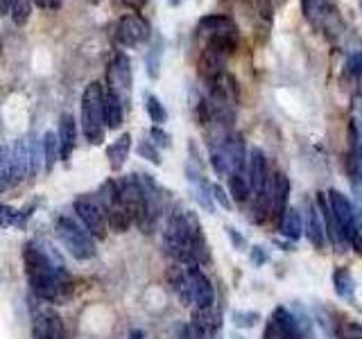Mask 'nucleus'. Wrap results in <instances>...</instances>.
<instances>
[{"label": "nucleus", "instance_id": "49", "mask_svg": "<svg viewBox=\"0 0 362 339\" xmlns=\"http://www.w3.org/2000/svg\"><path fill=\"white\" fill-rule=\"evenodd\" d=\"M360 7H362V0H360Z\"/></svg>", "mask_w": 362, "mask_h": 339}, {"label": "nucleus", "instance_id": "44", "mask_svg": "<svg viewBox=\"0 0 362 339\" xmlns=\"http://www.w3.org/2000/svg\"><path fill=\"white\" fill-rule=\"evenodd\" d=\"M129 339H145V333L141 331V328H134V331L129 333Z\"/></svg>", "mask_w": 362, "mask_h": 339}, {"label": "nucleus", "instance_id": "5", "mask_svg": "<svg viewBox=\"0 0 362 339\" xmlns=\"http://www.w3.org/2000/svg\"><path fill=\"white\" fill-rule=\"evenodd\" d=\"M116 186H118V199L122 203V208L127 210L132 224L143 226L147 220V206H150L143 177H139V174L122 177L120 181H116Z\"/></svg>", "mask_w": 362, "mask_h": 339}, {"label": "nucleus", "instance_id": "29", "mask_svg": "<svg viewBox=\"0 0 362 339\" xmlns=\"http://www.w3.org/2000/svg\"><path fill=\"white\" fill-rule=\"evenodd\" d=\"M145 109H147V116H150V120L156 124V127H161V124L168 120V111L163 107V102L154 93H145Z\"/></svg>", "mask_w": 362, "mask_h": 339}, {"label": "nucleus", "instance_id": "8", "mask_svg": "<svg viewBox=\"0 0 362 339\" xmlns=\"http://www.w3.org/2000/svg\"><path fill=\"white\" fill-rule=\"evenodd\" d=\"M326 197H328V203H331V208H333V215H335V220L339 224V229H342L344 240L351 246L362 233L360 220H358V210H356V206L351 203V199L344 195V192H339L335 188L328 190Z\"/></svg>", "mask_w": 362, "mask_h": 339}, {"label": "nucleus", "instance_id": "22", "mask_svg": "<svg viewBox=\"0 0 362 339\" xmlns=\"http://www.w3.org/2000/svg\"><path fill=\"white\" fill-rule=\"evenodd\" d=\"M129 150H132V133L118 136V138L107 147V158H109V165L113 172H120L122 165L127 163Z\"/></svg>", "mask_w": 362, "mask_h": 339}, {"label": "nucleus", "instance_id": "32", "mask_svg": "<svg viewBox=\"0 0 362 339\" xmlns=\"http://www.w3.org/2000/svg\"><path fill=\"white\" fill-rule=\"evenodd\" d=\"M346 170L351 179H354V184H362V145L360 147H351V154L346 158Z\"/></svg>", "mask_w": 362, "mask_h": 339}, {"label": "nucleus", "instance_id": "46", "mask_svg": "<svg viewBox=\"0 0 362 339\" xmlns=\"http://www.w3.org/2000/svg\"><path fill=\"white\" fill-rule=\"evenodd\" d=\"M181 3H184V0H168V5H170V7H179Z\"/></svg>", "mask_w": 362, "mask_h": 339}, {"label": "nucleus", "instance_id": "37", "mask_svg": "<svg viewBox=\"0 0 362 339\" xmlns=\"http://www.w3.org/2000/svg\"><path fill=\"white\" fill-rule=\"evenodd\" d=\"M150 141H152L156 147H161V150H168V147L173 145V138H170V133L163 131L161 127H156V124L150 129Z\"/></svg>", "mask_w": 362, "mask_h": 339}, {"label": "nucleus", "instance_id": "2", "mask_svg": "<svg viewBox=\"0 0 362 339\" xmlns=\"http://www.w3.org/2000/svg\"><path fill=\"white\" fill-rule=\"evenodd\" d=\"M163 249L175 263L186 267H202L211 260L202 224L192 210L170 215L163 229Z\"/></svg>", "mask_w": 362, "mask_h": 339}, {"label": "nucleus", "instance_id": "27", "mask_svg": "<svg viewBox=\"0 0 362 339\" xmlns=\"http://www.w3.org/2000/svg\"><path fill=\"white\" fill-rule=\"evenodd\" d=\"M41 154H43V170L54 167V163L59 161V141H57V133L45 131L43 133V143H41Z\"/></svg>", "mask_w": 362, "mask_h": 339}, {"label": "nucleus", "instance_id": "28", "mask_svg": "<svg viewBox=\"0 0 362 339\" xmlns=\"http://www.w3.org/2000/svg\"><path fill=\"white\" fill-rule=\"evenodd\" d=\"M170 282H173V292L177 294V299L184 305H192V297H190V287H188V278H186V269L181 271L179 267L170 269Z\"/></svg>", "mask_w": 362, "mask_h": 339}, {"label": "nucleus", "instance_id": "48", "mask_svg": "<svg viewBox=\"0 0 362 339\" xmlns=\"http://www.w3.org/2000/svg\"><path fill=\"white\" fill-rule=\"evenodd\" d=\"M0 154H3V147H0Z\"/></svg>", "mask_w": 362, "mask_h": 339}, {"label": "nucleus", "instance_id": "39", "mask_svg": "<svg viewBox=\"0 0 362 339\" xmlns=\"http://www.w3.org/2000/svg\"><path fill=\"white\" fill-rule=\"evenodd\" d=\"M249 258H252L254 267H263L267 260H269V256H267V251H265L263 246H252V251H249Z\"/></svg>", "mask_w": 362, "mask_h": 339}, {"label": "nucleus", "instance_id": "38", "mask_svg": "<svg viewBox=\"0 0 362 339\" xmlns=\"http://www.w3.org/2000/svg\"><path fill=\"white\" fill-rule=\"evenodd\" d=\"M346 71H349V75H354L356 79H362V52H356V54L349 56Z\"/></svg>", "mask_w": 362, "mask_h": 339}, {"label": "nucleus", "instance_id": "43", "mask_svg": "<svg viewBox=\"0 0 362 339\" xmlns=\"http://www.w3.org/2000/svg\"><path fill=\"white\" fill-rule=\"evenodd\" d=\"M122 3L127 5V7H132V9H136V11H141L145 7L147 0H122Z\"/></svg>", "mask_w": 362, "mask_h": 339}, {"label": "nucleus", "instance_id": "1", "mask_svg": "<svg viewBox=\"0 0 362 339\" xmlns=\"http://www.w3.org/2000/svg\"><path fill=\"white\" fill-rule=\"evenodd\" d=\"M23 269H25L28 285L45 303H59L66 299V269L59 263L50 246L43 242H25L23 246Z\"/></svg>", "mask_w": 362, "mask_h": 339}, {"label": "nucleus", "instance_id": "20", "mask_svg": "<svg viewBox=\"0 0 362 339\" xmlns=\"http://www.w3.org/2000/svg\"><path fill=\"white\" fill-rule=\"evenodd\" d=\"M57 141H59V158L66 163L77 147V124H75V118L71 116V113H62Z\"/></svg>", "mask_w": 362, "mask_h": 339}, {"label": "nucleus", "instance_id": "33", "mask_svg": "<svg viewBox=\"0 0 362 339\" xmlns=\"http://www.w3.org/2000/svg\"><path fill=\"white\" fill-rule=\"evenodd\" d=\"M337 339H362V323H356L351 319L337 321Z\"/></svg>", "mask_w": 362, "mask_h": 339}, {"label": "nucleus", "instance_id": "10", "mask_svg": "<svg viewBox=\"0 0 362 339\" xmlns=\"http://www.w3.org/2000/svg\"><path fill=\"white\" fill-rule=\"evenodd\" d=\"M150 37H152V25L141 14L122 16L116 25V39L120 45H127V48H136V45L150 41Z\"/></svg>", "mask_w": 362, "mask_h": 339}, {"label": "nucleus", "instance_id": "17", "mask_svg": "<svg viewBox=\"0 0 362 339\" xmlns=\"http://www.w3.org/2000/svg\"><path fill=\"white\" fill-rule=\"evenodd\" d=\"M317 210H320V218H322V224H324V231H326V240H331L339 251H342V246H349L344 235H342V229H339V224L333 215V208L331 203H328V197L326 192H317V201H315Z\"/></svg>", "mask_w": 362, "mask_h": 339}, {"label": "nucleus", "instance_id": "42", "mask_svg": "<svg viewBox=\"0 0 362 339\" xmlns=\"http://www.w3.org/2000/svg\"><path fill=\"white\" fill-rule=\"evenodd\" d=\"M41 9H57L62 5V0H34Z\"/></svg>", "mask_w": 362, "mask_h": 339}, {"label": "nucleus", "instance_id": "15", "mask_svg": "<svg viewBox=\"0 0 362 339\" xmlns=\"http://www.w3.org/2000/svg\"><path fill=\"white\" fill-rule=\"evenodd\" d=\"M32 339H68L64 319L52 310L37 312L32 319Z\"/></svg>", "mask_w": 362, "mask_h": 339}, {"label": "nucleus", "instance_id": "19", "mask_svg": "<svg viewBox=\"0 0 362 339\" xmlns=\"http://www.w3.org/2000/svg\"><path fill=\"white\" fill-rule=\"evenodd\" d=\"M303 235L308 237V242H310L315 249H320V251L326 246V231H324V224H322L320 210H317L315 201H305Z\"/></svg>", "mask_w": 362, "mask_h": 339}, {"label": "nucleus", "instance_id": "21", "mask_svg": "<svg viewBox=\"0 0 362 339\" xmlns=\"http://www.w3.org/2000/svg\"><path fill=\"white\" fill-rule=\"evenodd\" d=\"M301 7H303V16L313 25H322V23H328V18H335L333 0H301Z\"/></svg>", "mask_w": 362, "mask_h": 339}, {"label": "nucleus", "instance_id": "47", "mask_svg": "<svg viewBox=\"0 0 362 339\" xmlns=\"http://www.w3.org/2000/svg\"><path fill=\"white\" fill-rule=\"evenodd\" d=\"M233 339H243V337H238V335H235V337H233Z\"/></svg>", "mask_w": 362, "mask_h": 339}, {"label": "nucleus", "instance_id": "7", "mask_svg": "<svg viewBox=\"0 0 362 339\" xmlns=\"http://www.w3.org/2000/svg\"><path fill=\"white\" fill-rule=\"evenodd\" d=\"M9 154H11V163H14V170L21 181L34 179L39 172V167L43 165L41 147L34 136H23V138H18Z\"/></svg>", "mask_w": 362, "mask_h": 339}, {"label": "nucleus", "instance_id": "4", "mask_svg": "<svg viewBox=\"0 0 362 339\" xmlns=\"http://www.w3.org/2000/svg\"><path fill=\"white\" fill-rule=\"evenodd\" d=\"M54 235H57V240H59V244L66 249V254H71L75 260H90L98 254L93 235H90L77 220H73L71 215H59V218H57Z\"/></svg>", "mask_w": 362, "mask_h": 339}, {"label": "nucleus", "instance_id": "45", "mask_svg": "<svg viewBox=\"0 0 362 339\" xmlns=\"http://www.w3.org/2000/svg\"><path fill=\"white\" fill-rule=\"evenodd\" d=\"M0 14H9V0H0Z\"/></svg>", "mask_w": 362, "mask_h": 339}, {"label": "nucleus", "instance_id": "23", "mask_svg": "<svg viewBox=\"0 0 362 339\" xmlns=\"http://www.w3.org/2000/svg\"><path fill=\"white\" fill-rule=\"evenodd\" d=\"M122 120H124L122 97L105 86V124H107V129H118Z\"/></svg>", "mask_w": 362, "mask_h": 339}, {"label": "nucleus", "instance_id": "13", "mask_svg": "<svg viewBox=\"0 0 362 339\" xmlns=\"http://www.w3.org/2000/svg\"><path fill=\"white\" fill-rule=\"evenodd\" d=\"M109 90L118 93L122 100L129 95L132 90V61L127 54L118 52L116 56L111 59L109 68H107V84Z\"/></svg>", "mask_w": 362, "mask_h": 339}, {"label": "nucleus", "instance_id": "16", "mask_svg": "<svg viewBox=\"0 0 362 339\" xmlns=\"http://www.w3.org/2000/svg\"><path fill=\"white\" fill-rule=\"evenodd\" d=\"M269 218L281 220L283 213L288 208V199H290V190L292 184L290 179L283 172H274L269 174Z\"/></svg>", "mask_w": 362, "mask_h": 339}, {"label": "nucleus", "instance_id": "3", "mask_svg": "<svg viewBox=\"0 0 362 339\" xmlns=\"http://www.w3.org/2000/svg\"><path fill=\"white\" fill-rule=\"evenodd\" d=\"M82 129L90 145H102L105 141V86L100 82H90L82 95Z\"/></svg>", "mask_w": 362, "mask_h": 339}, {"label": "nucleus", "instance_id": "18", "mask_svg": "<svg viewBox=\"0 0 362 339\" xmlns=\"http://www.w3.org/2000/svg\"><path fill=\"white\" fill-rule=\"evenodd\" d=\"M197 32L202 37H238V25L231 16L226 14H209L199 18L197 23Z\"/></svg>", "mask_w": 362, "mask_h": 339}, {"label": "nucleus", "instance_id": "34", "mask_svg": "<svg viewBox=\"0 0 362 339\" xmlns=\"http://www.w3.org/2000/svg\"><path fill=\"white\" fill-rule=\"evenodd\" d=\"M231 319H233V323L238 328H254L260 321V312H254V310H235L231 314Z\"/></svg>", "mask_w": 362, "mask_h": 339}, {"label": "nucleus", "instance_id": "35", "mask_svg": "<svg viewBox=\"0 0 362 339\" xmlns=\"http://www.w3.org/2000/svg\"><path fill=\"white\" fill-rule=\"evenodd\" d=\"M139 154H141L143 158H147L150 163L161 165V154H158V147H156L150 138H145V141L139 143Z\"/></svg>", "mask_w": 362, "mask_h": 339}, {"label": "nucleus", "instance_id": "6", "mask_svg": "<svg viewBox=\"0 0 362 339\" xmlns=\"http://www.w3.org/2000/svg\"><path fill=\"white\" fill-rule=\"evenodd\" d=\"M73 210L77 215L79 224L93 235V240H105L109 235V224H107V215L102 203L95 195H79L73 201Z\"/></svg>", "mask_w": 362, "mask_h": 339}, {"label": "nucleus", "instance_id": "41", "mask_svg": "<svg viewBox=\"0 0 362 339\" xmlns=\"http://www.w3.org/2000/svg\"><path fill=\"white\" fill-rule=\"evenodd\" d=\"M179 339H204V337H202V335H197V333H195V328H192L190 323H186L184 328H181Z\"/></svg>", "mask_w": 362, "mask_h": 339}, {"label": "nucleus", "instance_id": "40", "mask_svg": "<svg viewBox=\"0 0 362 339\" xmlns=\"http://www.w3.org/2000/svg\"><path fill=\"white\" fill-rule=\"evenodd\" d=\"M224 231H226V235H229V240L233 242V246L238 249V251H245V249H247V240H245V237L238 233L233 226H226Z\"/></svg>", "mask_w": 362, "mask_h": 339}, {"label": "nucleus", "instance_id": "14", "mask_svg": "<svg viewBox=\"0 0 362 339\" xmlns=\"http://www.w3.org/2000/svg\"><path fill=\"white\" fill-rule=\"evenodd\" d=\"M186 278H188L190 297H192V303H195V308H213L215 287L211 278L202 271V267H186Z\"/></svg>", "mask_w": 362, "mask_h": 339}, {"label": "nucleus", "instance_id": "25", "mask_svg": "<svg viewBox=\"0 0 362 339\" xmlns=\"http://www.w3.org/2000/svg\"><path fill=\"white\" fill-rule=\"evenodd\" d=\"M333 287H335V294L342 301H349V303L356 301V278L349 269L337 267L333 271Z\"/></svg>", "mask_w": 362, "mask_h": 339}, {"label": "nucleus", "instance_id": "30", "mask_svg": "<svg viewBox=\"0 0 362 339\" xmlns=\"http://www.w3.org/2000/svg\"><path fill=\"white\" fill-rule=\"evenodd\" d=\"M9 14L16 25H25L32 16V0H9Z\"/></svg>", "mask_w": 362, "mask_h": 339}, {"label": "nucleus", "instance_id": "31", "mask_svg": "<svg viewBox=\"0 0 362 339\" xmlns=\"http://www.w3.org/2000/svg\"><path fill=\"white\" fill-rule=\"evenodd\" d=\"M161 59H163V41L158 39V43H154L150 52H147V75H150V79H156L158 75H161Z\"/></svg>", "mask_w": 362, "mask_h": 339}, {"label": "nucleus", "instance_id": "24", "mask_svg": "<svg viewBox=\"0 0 362 339\" xmlns=\"http://www.w3.org/2000/svg\"><path fill=\"white\" fill-rule=\"evenodd\" d=\"M279 231L283 237H288V240L297 242L299 237L303 235V218L297 208L288 206L286 213H283V218L279 220Z\"/></svg>", "mask_w": 362, "mask_h": 339}, {"label": "nucleus", "instance_id": "11", "mask_svg": "<svg viewBox=\"0 0 362 339\" xmlns=\"http://www.w3.org/2000/svg\"><path fill=\"white\" fill-rule=\"evenodd\" d=\"M215 152L222 156V161L226 165V172L229 174H238V172H245L247 167V147L240 133H229L226 138L213 147Z\"/></svg>", "mask_w": 362, "mask_h": 339}, {"label": "nucleus", "instance_id": "12", "mask_svg": "<svg viewBox=\"0 0 362 339\" xmlns=\"http://www.w3.org/2000/svg\"><path fill=\"white\" fill-rule=\"evenodd\" d=\"M247 181H249V188H252V197L267 192L269 165H267V156L260 147H252L247 154Z\"/></svg>", "mask_w": 362, "mask_h": 339}, {"label": "nucleus", "instance_id": "9", "mask_svg": "<svg viewBox=\"0 0 362 339\" xmlns=\"http://www.w3.org/2000/svg\"><path fill=\"white\" fill-rule=\"evenodd\" d=\"M95 197L100 199L102 208H105L109 231H113V233H127L129 226H132V220H129L127 210L122 208V203L118 199V186H116V181H111V179L105 181Z\"/></svg>", "mask_w": 362, "mask_h": 339}, {"label": "nucleus", "instance_id": "26", "mask_svg": "<svg viewBox=\"0 0 362 339\" xmlns=\"http://www.w3.org/2000/svg\"><path fill=\"white\" fill-rule=\"evenodd\" d=\"M229 197L235 203H247L252 199V188H249V181L245 172H238V174H229Z\"/></svg>", "mask_w": 362, "mask_h": 339}, {"label": "nucleus", "instance_id": "36", "mask_svg": "<svg viewBox=\"0 0 362 339\" xmlns=\"http://www.w3.org/2000/svg\"><path fill=\"white\" fill-rule=\"evenodd\" d=\"M211 197H213V201H218L224 210H231L233 208V201L229 197V192H226L220 184H211Z\"/></svg>", "mask_w": 362, "mask_h": 339}]
</instances>
